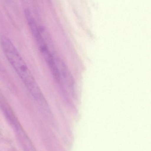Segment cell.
<instances>
[{"label":"cell","instance_id":"1","mask_svg":"<svg viewBox=\"0 0 151 151\" xmlns=\"http://www.w3.org/2000/svg\"><path fill=\"white\" fill-rule=\"evenodd\" d=\"M1 45L6 58L31 95L37 100H43V94L37 81L12 41L8 37L2 36Z\"/></svg>","mask_w":151,"mask_h":151},{"label":"cell","instance_id":"2","mask_svg":"<svg viewBox=\"0 0 151 151\" xmlns=\"http://www.w3.org/2000/svg\"><path fill=\"white\" fill-rule=\"evenodd\" d=\"M0 107L1 108L3 112L5 114V116L7 118L12 125L16 127H18L19 124L18 120L15 115L11 107L8 103L4 99V98L0 96Z\"/></svg>","mask_w":151,"mask_h":151}]
</instances>
